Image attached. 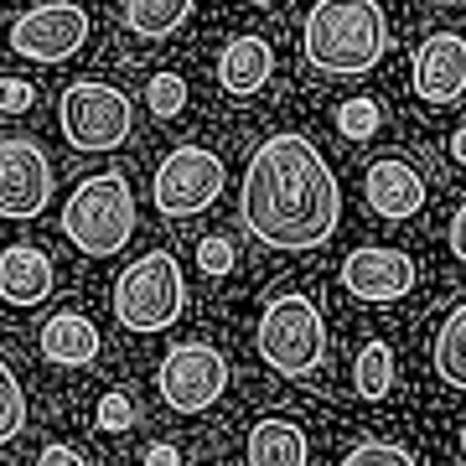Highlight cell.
<instances>
[{
    "instance_id": "4",
    "label": "cell",
    "mask_w": 466,
    "mask_h": 466,
    "mask_svg": "<svg viewBox=\"0 0 466 466\" xmlns=\"http://www.w3.org/2000/svg\"><path fill=\"white\" fill-rule=\"evenodd\" d=\"M254 348H259V358H265L280 379H300V373L321 368V358H327V321H321L317 300L300 296V290L275 296L265 311H259Z\"/></svg>"
},
{
    "instance_id": "27",
    "label": "cell",
    "mask_w": 466,
    "mask_h": 466,
    "mask_svg": "<svg viewBox=\"0 0 466 466\" xmlns=\"http://www.w3.org/2000/svg\"><path fill=\"white\" fill-rule=\"evenodd\" d=\"M26 109H32V84L0 78V115H26Z\"/></svg>"
},
{
    "instance_id": "19",
    "label": "cell",
    "mask_w": 466,
    "mask_h": 466,
    "mask_svg": "<svg viewBox=\"0 0 466 466\" xmlns=\"http://www.w3.org/2000/svg\"><path fill=\"white\" fill-rule=\"evenodd\" d=\"M435 373H441L451 389L466 394V300L441 321V332H435Z\"/></svg>"
},
{
    "instance_id": "32",
    "label": "cell",
    "mask_w": 466,
    "mask_h": 466,
    "mask_svg": "<svg viewBox=\"0 0 466 466\" xmlns=\"http://www.w3.org/2000/svg\"><path fill=\"white\" fill-rule=\"evenodd\" d=\"M461 456H466V425H461Z\"/></svg>"
},
{
    "instance_id": "24",
    "label": "cell",
    "mask_w": 466,
    "mask_h": 466,
    "mask_svg": "<svg viewBox=\"0 0 466 466\" xmlns=\"http://www.w3.org/2000/svg\"><path fill=\"white\" fill-rule=\"evenodd\" d=\"M337 130L348 135V140H368V135L379 130V104L373 99H348L337 109Z\"/></svg>"
},
{
    "instance_id": "6",
    "label": "cell",
    "mask_w": 466,
    "mask_h": 466,
    "mask_svg": "<svg viewBox=\"0 0 466 466\" xmlns=\"http://www.w3.org/2000/svg\"><path fill=\"white\" fill-rule=\"evenodd\" d=\"M63 135L73 150H119L135 130V104L115 84L78 78L63 88Z\"/></svg>"
},
{
    "instance_id": "7",
    "label": "cell",
    "mask_w": 466,
    "mask_h": 466,
    "mask_svg": "<svg viewBox=\"0 0 466 466\" xmlns=\"http://www.w3.org/2000/svg\"><path fill=\"white\" fill-rule=\"evenodd\" d=\"M156 389L177 415H202L228 389V358L213 342H177L156 368Z\"/></svg>"
},
{
    "instance_id": "13",
    "label": "cell",
    "mask_w": 466,
    "mask_h": 466,
    "mask_svg": "<svg viewBox=\"0 0 466 466\" xmlns=\"http://www.w3.org/2000/svg\"><path fill=\"white\" fill-rule=\"evenodd\" d=\"M52 285H57V269L52 259L36 244H11V249H0V300L5 306H16V311H32L42 300L52 296Z\"/></svg>"
},
{
    "instance_id": "30",
    "label": "cell",
    "mask_w": 466,
    "mask_h": 466,
    "mask_svg": "<svg viewBox=\"0 0 466 466\" xmlns=\"http://www.w3.org/2000/svg\"><path fill=\"white\" fill-rule=\"evenodd\" d=\"M146 466H182V456H177V446H167V441H161V446L146 451Z\"/></svg>"
},
{
    "instance_id": "16",
    "label": "cell",
    "mask_w": 466,
    "mask_h": 466,
    "mask_svg": "<svg viewBox=\"0 0 466 466\" xmlns=\"http://www.w3.org/2000/svg\"><path fill=\"white\" fill-rule=\"evenodd\" d=\"M99 327L84 317V311H57V317L42 327V352H47V363L57 368H88L99 358Z\"/></svg>"
},
{
    "instance_id": "17",
    "label": "cell",
    "mask_w": 466,
    "mask_h": 466,
    "mask_svg": "<svg viewBox=\"0 0 466 466\" xmlns=\"http://www.w3.org/2000/svg\"><path fill=\"white\" fill-rule=\"evenodd\" d=\"M244 461L249 466H306L311 461V446H306V431L290 425V420L269 415L249 431V446H244Z\"/></svg>"
},
{
    "instance_id": "14",
    "label": "cell",
    "mask_w": 466,
    "mask_h": 466,
    "mask_svg": "<svg viewBox=\"0 0 466 466\" xmlns=\"http://www.w3.org/2000/svg\"><path fill=\"white\" fill-rule=\"evenodd\" d=\"M363 192H368V208L379 218H415L425 208V177L410 161H400V156L373 161L363 177Z\"/></svg>"
},
{
    "instance_id": "31",
    "label": "cell",
    "mask_w": 466,
    "mask_h": 466,
    "mask_svg": "<svg viewBox=\"0 0 466 466\" xmlns=\"http://www.w3.org/2000/svg\"><path fill=\"white\" fill-rule=\"evenodd\" d=\"M451 156H456V161H466V125L451 135Z\"/></svg>"
},
{
    "instance_id": "3",
    "label": "cell",
    "mask_w": 466,
    "mask_h": 466,
    "mask_svg": "<svg viewBox=\"0 0 466 466\" xmlns=\"http://www.w3.org/2000/svg\"><path fill=\"white\" fill-rule=\"evenodd\" d=\"M63 233L88 259H115L135 238V192L125 171H104L73 187V198L63 202Z\"/></svg>"
},
{
    "instance_id": "28",
    "label": "cell",
    "mask_w": 466,
    "mask_h": 466,
    "mask_svg": "<svg viewBox=\"0 0 466 466\" xmlns=\"http://www.w3.org/2000/svg\"><path fill=\"white\" fill-rule=\"evenodd\" d=\"M36 466H84V456L73 446H47L42 456H36Z\"/></svg>"
},
{
    "instance_id": "26",
    "label": "cell",
    "mask_w": 466,
    "mask_h": 466,
    "mask_svg": "<svg viewBox=\"0 0 466 466\" xmlns=\"http://www.w3.org/2000/svg\"><path fill=\"white\" fill-rule=\"evenodd\" d=\"M198 265L208 269V275H228L233 269V244L218 233V238H202L198 244Z\"/></svg>"
},
{
    "instance_id": "23",
    "label": "cell",
    "mask_w": 466,
    "mask_h": 466,
    "mask_svg": "<svg viewBox=\"0 0 466 466\" xmlns=\"http://www.w3.org/2000/svg\"><path fill=\"white\" fill-rule=\"evenodd\" d=\"M337 466H415V456L404 446H394V441H363V446H352Z\"/></svg>"
},
{
    "instance_id": "2",
    "label": "cell",
    "mask_w": 466,
    "mask_h": 466,
    "mask_svg": "<svg viewBox=\"0 0 466 466\" xmlns=\"http://www.w3.org/2000/svg\"><path fill=\"white\" fill-rule=\"evenodd\" d=\"M389 52V21L383 0H317L300 26V57L332 73V78H358L373 73Z\"/></svg>"
},
{
    "instance_id": "1",
    "label": "cell",
    "mask_w": 466,
    "mask_h": 466,
    "mask_svg": "<svg viewBox=\"0 0 466 466\" xmlns=\"http://www.w3.org/2000/svg\"><path fill=\"white\" fill-rule=\"evenodd\" d=\"M238 218L269 249H321L342 223V187L306 135H269L249 156Z\"/></svg>"
},
{
    "instance_id": "20",
    "label": "cell",
    "mask_w": 466,
    "mask_h": 466,
    "mask_svg": "<svg viewBox=\"0 0 466 466\" xmlns=\"http://www.w3.org/2000/svg\"><path fill=\"white\" fill-rule=\"evenodd\" d=\"M352 383H358L363 400H383L394 389V348L389 342H363L358 363H352Z\"/></svg>"
},
{
    "instance_id": "8",
    "label": "cell",
    "mask_w": 466,
    "mask_h": 466,
    "mask_svg": "<svg viewBox=\"0 0 466 466\" xmlns=\"http://www.w3.org/2000/svg\"><path fill=\"white\" fill-rule=\"evenodd\" d=\"M223 156L208 146H177L161 161L156 171V187H150V198L167 218H198L208 213L218 198H223Z\"/></svg>"
},
{
    "instance_id": "25",
    "label": "cell",
    "mask_w": 466,
    "mask_h": 466,
    "mask_svg": "<svg viewBox=\"0 0 466 466\" xmlns=\"http://www.w3.org/2000/svg\"><path fill=\"white\" fill-rule=\"evenodd\" d=\"M94 425H99V431H109V435H119V431H130L135 425V400L130 394H104L99 400V410H94Z\"/></svg>"
},
{
    "instance_id": "11",
    "label": "cell",
    "mask_w": 466,
    "mask_h": 466,
    "mask_svg": "<svg viewBox=\"0 0 466 466\" xmlns=\"http://www.w3.org/2000/svg\"><path fill=\"white\" fill-rule=\"evenodd\" d=\"M415 259L404 249H352L342 259V290L352 300L383 306V300H404L415 290Z\"/></svg>"
},
{
    "instance_id": "21",
    "label": "cell",
    "mask_w": 466,
    "mask_h": 466,
    "mask_svg": "<svg viewBox=\"0 0 466 466\" xmlns=\"http://www.w3.org/2000/svg\"><path fill=\"white\" fill-rule=\"evenodd\" d=\"M21 431H26V389H21V379L11 373V363L0 358V446L16 441Z\"/></svg>"
},
{
    "instance_id": "9",
    "label": "cell",
    "mask_w": 466,
    "mask_h": 466,
    "mask_svg": "<svg viewBox=\"0 0 466 466\" xmlns=\"http://www.w3.org/2000/svg\"><path fill=\"white\" fill-rule=\"evenodd\" d=\"M11 52L26 57V63H67L73 52L88 42V11L73 5V0H47V5H32L11 21L5 32Z\"/></svg>"
},
{
    "instance_id": "22",
    "label": "cell",
    "mask_w": 466,
    "mask_h": 466,
    "mask_svg": "<svg viewBox=\"0 0 466 466\" xmlns=\"http://www.w3.org/2000/svg\"><path fill=\"white\" fill-rule=\"evenodd\" d=\"M146 104L156 119H177L187 109V84L177 78V73H156L146 84Z\"/></svg>"
},
{
    "instance_id": "15",
    "label": "cell",
    "mask_w": 466,
    "mask_h": 466,
    "mask_svg": "<svg viewBox=\"0 0 466 466\" xmlns=\"http://www.w3.org/2000/svg\"><path fill=\"white\" fill-rule=\"evenodd\" d=\"M269 73H275V47L265 36H233L223 47V57H218V88L233 94V99L259 94L269 84Z\"/></svg>"
},
{
    "instance_id": "5",
    "label": "cell",
    "mask_w": 466,
    "mask_h": 466,
    "mask_svg": "<svg viewBox=\"0 0 466 466\" xmlns=\"http://www.w3.org/2000/svg\"><path fill=\"white\" fill-rule=\"evenodd\" d=\"M187 306V280L182 265L167 249L140 254L135 265L119 269L115 280V317L125 332H167Z\"/></svg>"
},
{
    "instance_id": "29",
    "label": "cell",
    "mask_w": 466,
    "mask_h": 466,
    "mask_svg": "<svg viewBox=\"0 0 466 466\" xmlns=\"http://www.w3.org/2000/svg\"><path fill=\"white\" fill-rule=\"evenodd\" d=\"M451 254L466 265V202L456 208V218H451Z\"/></svg>"
},
{
    "instance_id": "12",
    "label": "cell",
    "mask_w": 466,
    "mask_h": 466,
    "mask_svg": "<svg viewBox=\"0 0 466 466\" xmlns=\"http://www.w3.org/2000/svg\"><path fill=\"white\" fill-rule=\"evenodd\" d=\"M415 94L431 109H446L466 94V36L456 32H431L415 52Z\"/></svg>"
},
{
    "instance_id": "10",
    "label": "cell",
    "mask_w": 466,
    "mask_h": 466,
    "mask_svg": "<svg viewBox=\"0 0 466 466\" xmlns=\"http://www.w3.org/2000/svg\"><path fill=\"white\" fill-rule=\"evenodd\" d=\"M47 202H52L47 150L26 135L0 140V218H42Z\"/></svg>"
},
{
    "instance_id": "18",
    "label": "cell",
    "mask_w": 466,
    "mask_h": 466,
    "mask_svg": "<svg viewBox=\"0 0 466 466\" xmlns=\"http://www.w3.org/2000/svg\"><path fill=\"white\" fill-rule=\"evenodd\" d=\"M187 16H192V0H125V26L150 42L171 36Z\"/></svg>"
}]
</instances>
